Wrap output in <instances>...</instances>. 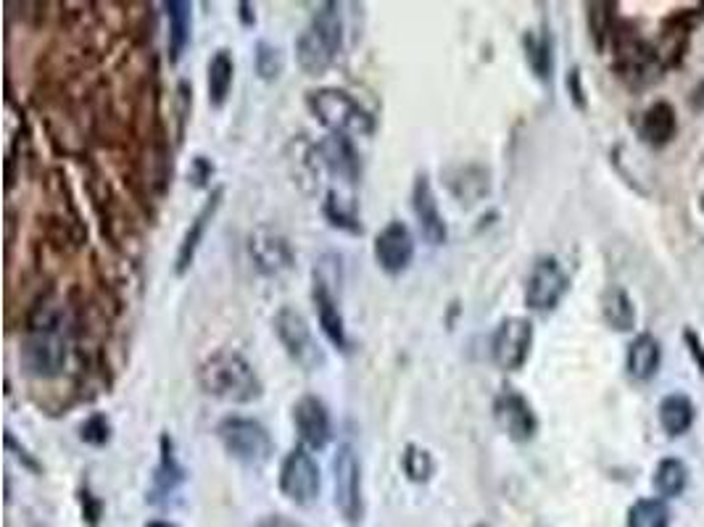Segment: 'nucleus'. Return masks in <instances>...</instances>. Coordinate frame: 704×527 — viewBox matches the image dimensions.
Instances as JSON below:
<instances>
[{"label":"nucleus","mask_w":704,"mask_h":527,"mask_svg":"<svg viewBox=\"0 0 704 527\" xmlns=\"http://www.w3.org/2000/svg\"><path fill=\"white\" fill-rule=\"evenodd\" d=\"M449 190L457 195L462 203H475L483 195H488V172L480 167H457L449 172Z\"/></svg>","instance_id":"obj_22"},{"label":"nucleus","mask_w":704,"mask_h":527,"mask_svg":"<svg viewBox=\"0 0 704 527\" xmlns=\"http://www.w3.org/2000/svg\"><path fill=\"white\" fill-rule=\"evenodd\" d=\"M567 288H570V277L562 269V264L554 256H544L530 269L528 285H525V304L538 314L554 311L559 301L565 298Z\"/></svg>","instance_id":"obj_9"},{"label":"nucleus","mask_w":704,"mask_h":527,"mask_svg":"<svg viewBox=\"0 0 704 527\" xmlns=\"http://www.w3.org/2000/svg\"><path fill=\"white\" fill-rule=\"evenodd\" d=\"M525 56L538 80L552 77V43L546 35H525Z\"/></svg>","instance_id":"obj_30"},{"label":"nucleus","mask_w":704,"mask_h":527,"mask_svg":"<svg viewBox=\"0 0 704 527\" xmlns=\"http://www.w3.org/2000/svg\"><path fill=\"white\" fill-rule=\"evenodd\" d=\"M254 527H304V525L296 520H288V517H283V514H269V517L256 522Z\"/></svg>","instance_id":"obj_38"},{"label":"nucleus","mask_w":704,"mask_h":527,"mask_svg":"<svg viewBox=\"0 0 704 527\" xmlns=\"http://www.w3.org/2000/svg\"><path fill=\"white\" fill-rule=\"evenodd\" d=\"M80 501H82V514H85L88 525L98 527V520H101V514H103V501L95 499L90 491H82Z\"/></svg>","instance_id":"obj_35"},{"label":"nucleus","mask_w":704,"mask_h":527,"mask_svg":"<svg viewBox=\"0 0 704 527\" xmlns=\"http://www.w3.org/2000/svg\"><path fill=\"white\" fill-rule=\"evenodd\" d=\"M235 80V61L233 53L227 48H219L209 61V77H206V90H209L211 109H222L230 98Z\"/></svg>","instance_id":"obj_21"},{"label":"nucleus","mask_w":704,"mask_h":527,"mask_svg":"<svg viewBox=\"0 0 704 527\" xmlns=\"http://www.w3.org/2000/svg\"><path fill=\"white\" fill-rule=\"evenodd\" d=\"M111 438H114V427H111V419L103 412L90 414L80 425V441L85 443V446L103 448L109 446Z\"/></svg>","instance_id":"obj_33"},{"label":"nucleus","mask_w":704,"mask_h":527,"mask_svg":"<svg viewBox=\"0 0 704 527\" xmlns=\"http://www.w3.org/2000/svg\"><path fill=\"white\" fill-rule=\"evenodd\" d=\"M317 153H320V161L333 177L349 182V185H354V182L359 180L362 164H359V156H356L354 145H351L349 138L327 135V138L317 145Z\"/></svg>","instance_id":"obj_19"},{"label":"nucleus","mask_w":704,"mask_h":527,"mask_svg":"<svg viewBox=\"0 0 704 527\" xmlns=\"http://www.w3.org/2000/svg\"><path fill=\"white\" fill-rule=\"evenodd\" d=\"M198 388L225 404L246 406L264 396V383L254 364L235 348H219L198 364Z\"/></svg>","instance_id":"obj_2"},{"label":"nucleus","mask_w":704,"mask_h":527,"mask_svg":"<svg viewBox=\"0 0 704 527\" xmlns=\"http://www.w3.org/2000/svg\"><path fill=\"white\" fill-rule=\"evenodd\" d=\"M146 527H177V525H172V522L167 520H151Z\"/></svg>","instance_id":"obj_40"},{"label":"nucleus","mask_w":704,"mask_h":527,"mask_svg":"<svg viewBox=\"0 0 704 527\" xmlns=\"http://www.w3.org/2000/svg\"><path fill=\"white\" fill-rule=\"evenodd\" d=\"M343 48V16L338 3H322L296 40L298 69L306 77H322Z\"/></svg>","instance_id":"obj_3"},{"label":"nucleus","mask_w":704,"mask_h":527,"mask_svg":"<svg viewBox=\"0 0 704 527\" xmlns=\"http://www.w3.org/2000/svg\"><path fill=\"white\" fill-rule=\"evenodd\" d=\"M322 475L306 446H296L280 467V493L296 506H312L320 499Z\"/></svg>","instance_id":"obj_7"},{"label":"nucleus","mask_w":704,"mask_h":527,"mask_svg":"<svg viewBox=\"0 0 704 527\" xmlns=\"http://www.w3.org/2000/svg\"><path fill=\"white\" fill-rule=\"evenodd\" d=\"M414 251H417V243H414L412 230L399 219L385 224L383 230L378 232V238H375V261H378V267L383 269L385 275H404L412 267Z\"/></svg>","instance_id":"obj_11"},{"label":"nucleus","mask_w":704,"mask_h":527,"mask_svg":"<svg viewBox=\"0 0 704 527\" xmlns=\"http://www.w3.org/2000/svg\"><path fill=\"white\" fill-rule=\"evenodd\" d=\"M660 422L670 438H678L694 422V406L686 396H668L660 404Z\"/></svg>","instance_id":"obj_26"},{"label":"nucleus","mask_w":704,"mask_h":527,"mask_svg":"<svg viewBox=\"0 0 704 527\" xmlns=\"http://www.w3.org/2000/svg\"><path fill=\"white\" fill-rule=\"evenodd\" d=\"M660 369V343L652 335H639L628 348V372L636 380H652Z\"/></svg>","instance_id":"obj_23"},{"label":"nucleus","mask_w":704,"mask_h":527,"mask_svg":"<svg viewBox=\"0 0 704 527\" xmlns=\"http://www.w3.org/2000/svg\"><path fill=\"white\" fill-rule=\"evenodd\" d=\"M240 19H243L246 27H254L256 24V14H251V6H248V3H240Z\"/></svg>","instance_id":"obj_39"},{"label":"nucleus","mask_w":704,"mask_h":527,"mask_svg":"<svg viewBox=\"0 0 704 527\" xmlns=\"http://www.w3.org/2000/svg\"><path fill=\"white\" fill-rule=\"evenodd\" d=\"M533 348V325L530 319L509 317L496 327L491 338V359L504 372H517L528 361Z\"/></svg>","instance_id":"obj_10"},{"label":"nucleus","mask_w":704,"mask_h":527,"mask_svg":"<svg viewBox=\"0 0 704 527\" xmlns=\"http://www.w3.org/2000/svg\"><path fill=\"white\" fill-rule=\"evenodd\" d=\"M222 201H225V188L211 190V195L206 198V203L201 206V209H198V214L193 217V222H190V227L185 230V235H182L180 248H177V256H175V275L177 277L188 275L190 267L196 264L198 248H201V243H204L206 232H209L211 222H214V217H217V211L222 209Z\"/></svg>","instance_id":"obj_14"},{"label":"nucleus","mask_w":704,"mask_h":527,"mask_svg":"<svg viewBox=\"0 0 704 527\" xmlns=\"http://www.w3.org/2000/svg\"><path fill=\"white\" fill-rule=\"evenodd\" d=\"M24 372L37 380H53L69 361V317L59 301H40L27 322L19 354Z\"/></svg>","instance_id":"obj_1"},{"label":"nucleus","mask_w":704,"mask_h":527,"mask_svg":"<svg viewBox=\"0 0 704 527\" xmlns=\"http://www.w3.org/2000/svg\"><path fill=\"white\" fill-rule=\"evenodd\" d=\"M275 335L280 340V346L285 348L288 359L301 367L304 372H320L327 364L325 348L320 346V340L314 338L312 325L306 322V317L298 309L283 306L272 319Z\"/></svg>","instance_id":"obj_6"},{"label":"nucleus","mask_w":704,"mask_h":527,"mask_svg":"<svg viewBox=\"0 0 704 527\" xmlns=\"http://www.w3.org/2000/svg\"><path fill=\"white\" fill-rule=\"evenodd\" d=\"M412 209L414 217H417V224H420L422 238L428 240L430 246H443V243L449 240V227H446V219H443L441 209H438L436 190H433V185H430V180L425 174H420V177L414 180Z\"/></svg>","instance_id":"obj_17"},{"label":"nucleus","mask_w":704,"mask_h":527,"mask_svg":"<svg viewBox=\"0 0 704 527\" xmlns=\"http://www.w3.org/2000/svg\"><path fill=\"white\" fill-rule=\"evenodd\" d=\"M306 106L314 119L341 138H367L375 132V116L356 101L354 95L338 87H320L306 95Z\"/></svg>","instance_id":"obj_4"},{"label":"nucleus","mask_w":704,"mask_h":527,"mask_svg":"<svg viewBox=\"0 0 704 527\" xmlns=\"http://www.w3.org/2000/svg\"><path fill=\"white\" fill-rule=\"evenodd\" d=\"M248 251L254 259L256 269L267 277H277L293 269L296 256H293L291 243L280 235V232L269 230V227H259L248 240Z\"/></svg>","instance_id":"obj_15"},{"label":"nucleus","mask_w":704,"mask_h":527,"mask_svg":"<svg viewBox=\"0 0 704 527\" xmlns=\"http://www.w3.org/2000/svg\"><path fill=\"white\" fill-rule=\"evenodd\" d=\"M670 512L660 499H641L628 514V527H668Z\"/></svg>","instance_id":"obj_31"},{"label":"nucleus","mask_w":704,"mask_h":527,"mask_svg":"<svg viewBox=\"0 0 704 527\" xmlns=\"http://www.w3.org/2000/svg\"><path fill=\"white\" fill-rule=\"evenodd\" d=\"M164 11H167L169 22V64L177 66L182 61V56H185V51H188L190 37H193V6H190L188 0H169V3H164Z\"/></svg>","instance_id":"obj_20"},{"label":"nucleus","mask_w":704,"mask_h":527,"mask_svg":"<svg viewBox=\"0 0 704 527\" xmlns=\"http://www.w3.org/2000/svg\"><path fill=\"white\" fill-rule=\"evenodd\" d=\"M675 135V111L668 103H654L641 119V138L649 145H665Z\"/></svg>","instance_id":"obj_25"},{"label":"nucleus","mask_w":704,"mask_h":527,"mask_svg":"<svg viewBox=\"0 0 704 527\" xmlns=\"http://www.w3.org/2000/svg\"><path fill=\"white\" fill-rule=\"evenodd\" d=\"M602 314L604 322H607L612 330H620V333H628V330H633V325H636V309H633L631 298H628V293H625L623 288L604 290Z\"/></svg>","instance_id":"obj_24"},{"label":"nucleus","mask_w":704,"mask_h":527,"mask_svg":"<svg viewBox=\"0 0 704 527\" xmlns=\"http://www.w3.org/2000/svg\"><path fill=\"white\" fill-rule=\"evenodd\" d=\"M312 301H314V309H317V319H320V327H322V333H325V338L330 340L338 351L346 354V351L351 348L349 333H346V322H343V314L341 309H338V301H335V296L330 293V288H327L322 280H314Z\"/></svg>","instance_id":"obj_18"},{"label":"nucleus","mask_w":704,"mask_h":527,"mask_svg":"<svg viewBox=\"0 0 704 527\" xmlns=\"http://www.w3.org/2000/svg\"><path fill=\"white\" fill-rule=\"evenodd\" d=\"M686 480H689L686 464L678 462V459H665V462H660V467H657L654 488H657V493L665 496V499H675V496H681L683 488H686Z\"/></svg>","instance_id":"obj_27"},{"label":"nucleus","mask_w":704,"mask_h":527,"mask_svg":"<svg viewBox=\"0 0 704 527\" xmlns=\"http://www.w3.org/2000/svg\"><path fill=\"white\" fill-rule=\"evenodd\" d=\"M188 480V470L182 467L175 451V438L161 433L159 438V464L153 470V483L148 491V501L153 506H164Z\"/></svg>","instance_id":"obj_16"},{"label":"nucleus","mask_w":704,"mask_h":527,"mask_svg":"<svg viewBox=\"0 0 704 527\" xmlns=\"http://www.w3.org/2000/svg\"><path fill=\"white\" fill-rule=\"evenodd\" d=\"M293 425L306 448L322 451L333 441V417L322 398L301 396L293 404Z\"/></svg>","instance_id":"obj_12"},{"label":"nucleus","mask_w":704,"mask_h":527,"mask_svg":"<svg viewBox=\"0 0 704 527\" xmlns=\"http://www.w3.org/2000/svg\"><path fill=\"white\" fill-rule=\"evenodd\" d=\"M401 470L412 483H428L430 475L436 472V462H433L430 451L420 448L417 443H409L401 454Z\"/></svg>","instance_id":"obj_28"},{"label":"nucleus","mask_w":704,"mask_h":527,"mask_svg":"<svg viewBox=\"0 0 704 527\" xmlns=\"http://www.w3.org/2000/svg\"><path fill=\"white\" fill-rule=\"evenodd\" d=\"M6 446H8V451H16V459H19V462L27 464L30 470L40 472V464H37L35 459H30V456H27V451H24L22 446H16V438L11 433H6Z\"/></svg>","instance_id":"obj_37"},{"label":"nucleus","mask_w":704,"mask_h":527,"mask_svg":"<svg viewBox=\"0 0 704 527\" xmlns=\"http://www.w3.org/2000/svg\"><path fill=\"white\" fill-rule=\"evenodd\" d=\"M322 214H325V219L333 227H338V230H346L351 232V235H362L364 227L359 224V217H356V211L351 209V206H346L343 203V198L335 190H330L327 193V201L325 206H322Z\"/></svg>","instance_id":"obj_29"},{"label":"nucleus","mask_w":704,"mask_h":527,"mask_svg":"<svg viewBox=\"0 0 704 527\" xmlns=\"http://www.w3.org/2000/svg\"><path fill=\"white\" fill-rule=\"evenodd\" d=\"M494 417L499 427L507 433L509 441L528 443L538 430V419L528 398L520 396L517 390H504L494 401Z\"/></svg>","instance_id":"obj_13"},{"label":"nucleus","mask_w":704,"mask_h":527,"mask_svg":"<svg viewBox=\"0 0 704 527\" xmlns=\"http://www.w3.org/2000/svg\"><path fill=\"white\" fill-rule=\"evenodd\" d=\"M610 3H596V6H591V19H602V16H610ZM607 29H610V24L607 22H594V35L596 40H599V45H602V37L607 35Z\"/></svg>","instance_id":"obj_36"},{"label":"nucleus","mask_w":704,"mask_h":527,"mask_svg":"<svg viewBox=\"0 0 704 527\" xmlns=\"http://www.w3.org/2000/svg\"><path fill=\"white\" fill-rule=\"evenodd\" d=\"M254 69L264 82L277 80L285 69L283 51H280L277 45L267 43V40H259L254 48Z\"/></svg>","instance_id":"obj_32"},{"label":"nucleus","mask_w":704,"mask_h":527,"mask_svg":"<svg viewBox=\"0 0 704 527\" xmlns=\"http://www.w3.org/2000/svg\"><path fill=\"white\" fill-rule=\"evenodd\" d=\"M217 438L235 462L259 470L275 454V441L262 422L251 417H225L217 425Z\"/></svg>","instance_id":"obj_5"},{"label":"nucleus","mask_w":704,"mask_h":527,"mask_svg":"<svg viewBox=\"0 0 704 527\" xmlns=\"http://www.w3.org/2000/svg\"><path fill=\"white\" fill-rule=\"evenodd\" d=\"M333 501L349 522L362 517V464L351 443H341L333 456Z\"/></svg>","instance_id":"obj_8"},{"label":"nucleus","mask_w":704,"mask_h":527,"mask_svg":"<svg viewBox=\"0 0 704 527\" xmlns=\"http://www.w3.org/2000/svg\"><path fill=\"white\" fill-rule=\"evenodd\" d=\"M211 177H214V164L206 156H196L193 164H190V180H193V185L196 188H206Z\"/></svg>","instance_id":"obj_34"}]
</instances>
